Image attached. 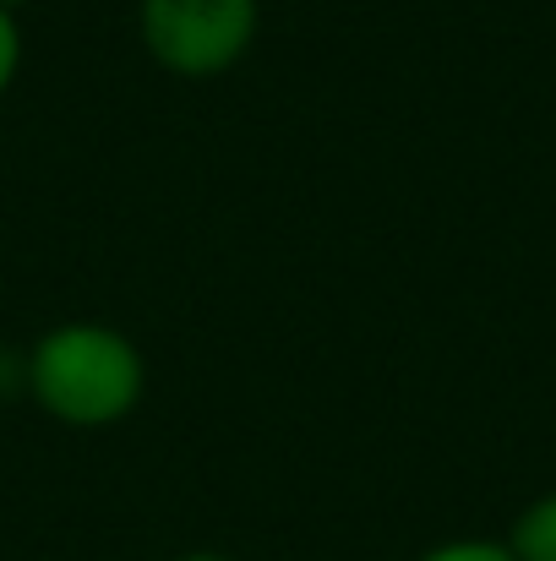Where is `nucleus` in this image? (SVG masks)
<instances>
[{"label":"nucleus","instance_id":"1","mask_svg":"<svg viewBox=\"0 0 556 561\" xmlns=\"http://www.w3.org/2000/svg\"><path fill=\"white\" fill-rule=\"evenodd\" d=\"M22 387L49 420L71 431H104L143 403L148 366L121 328L60 322L22 355Z\"/></svg>","mask_w":556,"mask_h":561},{"label":"nucleus","instance_id":"5","mask_svg":"<svg viewBox=\"0 0 556 561\" xmlns=\"http://www.w3.org/2000/svg\"><path fill=\"white\" fill-rule=\"evenodd\" d=\"M16 71H22V27H16V11L0 5V99L11 93Z\"/></svg>","mask_w":556,"mask_h":561},{"label":"nucleus","instance_id":"4","mask_svg":"<svg viewBox=\"0 0 556 561\" xmlns=\"http://www.w3.org/2000/svg\"><path fill=\"white\" fill-rule=\"evenodd\" d=\"M415 561H519L508 551V540H447V546H431L425 557Z\"/></svg>","mask_w":556,"mask_h":561},{"label":"nucleus","instance_id":"2","mask_svg":"<svg viewBox=\"0 0 556 561\" xmlns=\"http://www.w3.org/2000/svg\"><path fill=\"white\" fill-rule=\"evenodd\" d=\"M262 0H137L143 49L175 77H224L246 60Z\"/></svg>","mask_w":556,"mask_h":561},{"label":"nucleus","instance_id":"3","mask_svg":"<svg viewBox=\"0 0 556 561\" xmlns=\"http://www.w3.org/2000/svg\"><path fill=\"white\" fill-rule=\"evenodd\" d=\"M508 551H513L519 561H556V491L535 496V502L513 518V529H508Z\"/></svg>","mask_w":556,"mask_h":561},{"label":"nucleus","instance_id":"7","mask_svg":"<svg viewBox=\"0 0 556 561\" xmlns=\"http://www.w3.org/2000/svg\"><path fill=\"white\" fill-rule=\"evenodd\" d=\"M0 5H5V11H16V5H27V0H0Z\"/></svg>","mask_w":556,"mask_h":561},{"label":"nucleus","instance_id":"6","mask_svg":"<svg viewBox=\"0 0 556 561\" xmlns=\"http://www.w3.org/2000/svg\"><path fill=\"white\" fill-rule=\"evenodd\" d=\"M181 561H229V557H218V551H191V557H181Z\"/></svg>","mask_w":556,"mask_h":561}]
</instances>
